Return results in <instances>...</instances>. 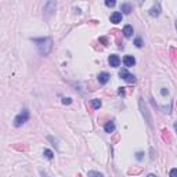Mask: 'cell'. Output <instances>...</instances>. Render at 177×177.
I'll return each mask as SVG.
<instances>
[{"label":"cell","instance_id":"1","mask_svg":"<svg viewBox=\"0 0 177 177\" xmlns=\"http://www.w3.org/2000/svg\"><path fill=\"white\" fill-rule=\"evenodd\" d=\"M33 43H36L38 50L42 55H49L53 50V39L51 38H39V39H32Z\"/></svg>","mask_w":177,"mask_h":177},{"label":"cell","instance_id":"2","mask_svg":"<svg viewBox=\"0 0 177 177\" xmlns=\"http://www.w3.org/2000/svg\"><path fill=\"white\" fill-rule=\"evenodd\" d=\"M29 116H31V115H29V111H28V109H26V108L22 109V111L19 112L18 115H17L15 118H14V122H13L14 128H21L24 123H26V122L29 121Z\"/></svg>","mask_w":177,"mask_h":177},{"label":"cell","instance_id":"3","mask_svg":"<svg viewBox=\"0 0 177 177\" xmlns=\"http://www.w3.org/2000/svg\"><path fill=\"white\" fill-rule=\"evenodd\" d=\"M138 104H140V109H141L143 116H144V118H145L147 125H148L149 128H151V126H152V118H151V115H149V111H148V108H147V105H145L144 100H143V98H140Z\"/></svg>","mask_w":177,"mask_h":177},{"label":"cell","instance_id":"4","mask_svg":"<svg viewBox=\"0 0 177 177\" xmlns=\"http://www.w3.org/2000/svg\"><path fill=\"white\" fill-rule=\"evenodd\" d=\"M119 76H121L123 81H126V82H129V83H136L137 82L136 76L132 75V73H130L128 69H121V71H119Z\"/></svg>","mask_w":177,"mask_h":177},{"label":"cell","instance_id":"5","mask_svg":"<svg viewBox=\"0 0 177 177\" xmlns=\"http://www.w3.org/2000/svg\"><path fill=\"white\" fill-rule=\"evenodd\" d=\"M55 8H57V2H47V3L44 4V8H43V11H44V15L49 18L50 15L54 14Z\"/></svg>","mask_w":177,"mask_h":177},{"label":"cell","instance_id":"6","mask_svg":"<svg viewBox=\"0 0 177 177\" xmlns=\"http://www.w3.org/2000/svg\"><path fill=\"white\" fill-rule=\"evenodd\" d=\"M108 62H109V65H111L112 68H118V66L121 65V58H119V55L112 54V55H109Z\"/></svg>","mask_w":177,"mask_h":177},{"label":"cell","instance_id":"7","mask_svg":"<svg viewBox=\"0 0 177 177\" xmlns=\"http://www.w3.org/2000/svg\"><path fill=\"white\" fill-rule=\"evenodd\" d=\"M109 78H111V76H109L108 72H101V73H98V76H97L100 85H107V83L109 82Z\"/></svg>","mask_w":177,"mask_h":177},{"label":"cell","instance_id":"8","mask_svg":"<svg viewBox=\"0 0 177 177\" xmlns=\"http://www.w3.org/2000/svg\"><path fill=\"white\" fill-rule=\"evenodd\" d=\"M149 15L151 17H159L161 15V4L159 3H155L151 8H149Z\"/></svg>","mask_w":177,"mask_h":177},{"label":"cell","instance_id":"9","mask_svg":"<svg viewBox=\"0 0 177 177\" xmlns=\"http://www.w3.org/2000/svg\"><path fill=\"white\" fill-rule=\"evenodd\" d=\"M109 19H111L112 24H119V22H122V13L121 11H113Z\"/></svg>","mask_w":177,"mask_h":177},{"label":"cell","instance_id":"10","mask_svg":"<svg viewBox=\"0 0 177 177\" xmlns=\"http://www.w3.org/2000/svg\"><path fill=\"white\" fill-rule=\"evenodd\" d=\"M123 64H125V66L130 68V66H133L136 64V58L133 55H126L125 58H123Z\"/></svg>","mask_w":177,"mask_h":177},{"label":"cell","instance_id":"11","mask_svg":"<svg viewBox=\"0 0 177 177\" xmlns=\"http://www.w3.org/2000/svg\"><path fill=\"white\" fill-rule=\"evenodd\" d=\"M121 11L123 14H130L133 11V6L129 4V3H122L121 4Z\"/></svg>","mask_w":177,"mask_h":177},{"label":"cell","instance_id":"12","mask_svg":"<svg viewBox=\"0 0 177 177\" xmlns=\"http://www.w3.org/2000/svg\"><path fill=\"white\" fill-rule=\"evenodd\" d=\"M104 130H105V133H113L115 132V123H113L112 121H109V122H107L105 123V126H104Z\"/></svg>","mask_w":177,"mask_h":177},{"label":"cell","instance_id":"13","mask_svg":"<svg viewBox=\"0 0 177 177\" xmlns=\"http://www.w3.org/2000/svg\"><path fill=\"white\" fill-rule=\"evenodd\" d=\"M123 36L125 38H132L133 36V28H132V25H125V28H123Z\"/></svg>","mask_w":177,"mask_h":177},{"label":"cell","instance_id":"14","mask_svg":"<svg viewBox=\"0 0 177 177\" xmlns=\"http://www.w3.org/2000/svg\"><path fill=\"white\" fill-rule=\"evenodd\" d=\"M90 105H91L93 109H100V107H101V100H98V98L91 100V101H90Z\"/></svg>","mask_w":177,"mask_h":177},{"label":"cell","instance_id":"15","mask_svg":"<svg viewBox=\"0 0 177 177\" xmlns=\"http://www.w3.org/2000/svg\"><path fill=\"white\" fill-rule=\"evenodd\" d=\"M43 155H44V158L49 159V161H51V159L54 158V152H53L51 149H44V151H43Z\"/></svg>","mask_w":177,"mask_h":177},{"label":"cell","instance_id":"16","mask_svg":"<svg viewBox=\"0 0 177 177\" xmlns=\"http://www.w3.org/2000/svg\"><path fill=\"white\" fill-rule=\"evenodd\" d=\"M112 33H115V36H116V43H118V47H119V49H123V44H122V42H121V33H122V32L113 31Z\"/></svg>","mask_w":177,"mask_h":177},{"label":"cell","instance_id":"17","mask_svg":"<svg viewBox=\"0 0 177 177\" xmlns=\"http://www.w3.org/2000/svg\"><path fill=\"white\" fill-rule=\"evenodd\" d=\"M162 138L165 140V141L168 143V144H169L170 141H172V138H170V134H169V132H168V130H166V129H163V130H162Z\"/></svg>","mask_w":177,"mask_h":177},{"label":"cell","instance_id":"18","mask_svg":"<svg viewBox=\"0 0 177 177\" xmlns=\"http://www.w3.org/2000/svg\"><path fill=\"white\" fill-rule=\"evenodd\" d=\"M87 177H104V176H102V173H100V172H94V170H90V172L87 173Z\"/></svg>","mask_w":177,"mask_h":177},{"label":"cell","instance_id":"19","mask_svg":"<svg viewBox=\"0 0 177 177\" xmlns=\"http://www.w3.org/2000/svg\"><path fill=\"white\" fill-rule=\"evenodd\" d=\"M141 168H138V169H129L128 170V173H129V174H133V176H134V174H138V173H141Z\"/></svg>","mask_w":177,"mask_h":177},{"label":"cell","instance_id":"20","mask_svg":"<svg viewBox=\"0 0 177 177\" xmlns=\"http://www.w3.org/2000/svg\"><path fill=\"white\" fill-rule=\"evenodd\" d=\"M134 44H136V47H138V49H141L143 47V40H141V38H136V40H134Z\"/></svg>","mask_w":177,"mask_h":177},{"label":"cell","instance_id":"21","mask_svg":"<svg viewBox=\"0 0 177 177\" xmlns=\"http://www.w3.org/2000/svg\"><path fill=\"white\" fill-rule=\"evenodd\" d=\"M143 158H144V152L138 151V152L136 154V159H137V161H138V162H141V161H143Z\"/></svg>","mask_w":177,"mask_h":177},{"label":"cell","instance_id":"22","mask_svg":"<svg viewBox=\"0 0 177 177\" xmlns=\"http://www.w3.org/2000/svg\"><path fill=\"white\" fill-rule=\"evenodd\" d=\"M115 4H116L115 0H105V6H107V7H113Z\"/></svg>","mask_w":177,"mask_h":177},{"label":"cell","instance_id":"23","mask_svg":"<svg viewBox=\"0 0 177 177\" xmlns=\"http://www.w3.org/2000/svg\"><path fill=\"white\" fill-rule=\"evenodd\" d=\"M71 102H72V98H69V97H68V98H66V97L62 98V104H64V105H69Z\"/></svg>","mask_w":177,"mask_h":177},{"label":"cell","instance_id":"24","mask_svg":"<svg viewBox=\"0 0 177 177\" xmlns=\"http://www.w3.org/2000/svg\"><path fill=\"white\" fill-rule=\"evenodd\" d=\"M169 176H170V177H177V168H174V169H172V170H170Z\"/></svg>","mask_w":177,"mask_h":177},{"label":"cell","instance_id":"25","mask_svg":"<svg viewBox=\"0 0 177 177\" xmlns=\"http://www.w3.org/2000/svg\"><path fill=\"white\" fill-rule=\"evenodd\" d=\"M118 94H119V96H122V97H125V94H126L125 87H119V89H118Z\"/></svg>","mask_w":177,"mask_h":177},{"label":"cell","instance_id":"26","mask_svg":"<svg viewBox=\"0 0 177 177\" xmlns=\"http://www.w3.org/2000/svg\"><path fill=\"white\" fill-rule=\"evenodd\" d=\"M14 148H15V149H19V151H22V149L25 151L26 147H25V145H22V147H21V145H14Z\"/></svg>","mask_w":177,"mask_h":177},{"label":"cell","instance_id":"27","mask_svg":"<svg viewBox=\"0 0 177 177\" xmlns=\"http://www.w3.org/2000/svg\"><path fill=\"white\" fill-rule=\"evenodd\" d=\"M161 93H162V96H166L169 91H168V90H166V89H162V90H161Z\"/></svg>","mask_w":177,"mask_h":177},{"label":"cell","instance_id":"28","mask_svg":"<svg viewBox=\"0 0 177 177\" xmlns=\"http://www.w3.org/2000/svg\"><path fill=\"white\" fill-rule=\"evenodd\" d=\"M147 177H158V176H155V174H152V173H149V174L147 176Z\"/></svg>","mask_w":177,"mask_h":177},{"label":"cell","instance_id":"29","mask_svg":"<svg viewBox=\"0 0 177 177\" xmlns=\"http://www.w3.org/2000/svg\"><path fill=\"white\" fill-rule=\"evenodd\" d=\"M174 130H176V133H177V121L174 122Z\"/></svg>","mask_w":177,"mask_h":177},{"label":"cell","instance_id":"30","mask_svg":"<svg viewBox=\"0 0 177 177\" xmlns=\"http://www.w3.org/2000/svg\"><path fill=\"white\" fill-rule=\"evenodd\" d=\"M174 25H176V29H177V21H176V24H174Z\"/></svg>","mask_w":177,"mask_h":177},{"label":"cell","instance_id":"31","mask_svg":"<svg viewBox=\"0 0 177 177\" xmlns=\"http://www.w3.org/2000/svg\"><path fill=\"white\" fill-rule=\"evenodd\" d=\"M78 177H82V176H81V174H79V176H78Z\"/></svg>","mask_w":177,"mask_h":177}]
</instances>
